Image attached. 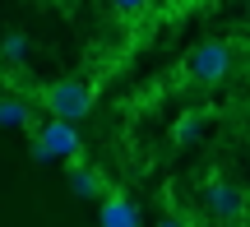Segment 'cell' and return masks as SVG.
I'll use <instances>...</instances> for the list:
<instances>
[{
	"instance_id": "obj_1",
	"label": "cell",
	"mask_w": 250,
	"mask_h": 227,
	"mask_svg": "<svg viewBox=\"0 0 250 227\" xmlns=\"http://www.w3.org/2000/svg\"><path fill=\"white\" fill-rule=\"evenodd\" d=\"M37 102L46 107V116H61V121H83L98 102V88L88 79H56L37 88Z\"/></svg>"
},
{
	"instance_id": "obj_2",
	"label": "cell",
	"mask_w": 250,
	"mask_h": 227,
	"mask_svg": "<svg viewBox=\"0 0 250 227\" xmlns=\"http://www.w3.org/2000/svg\"><path fill=\"white\" fill-rule=\"evenodd\" d=\"M28 153H33V163H56V158H61V163H70V158L83 153V139H79V130H74V121L51 116V121H37Z\"/></svg>"
},
{
	"instance_id": "obj_3",
	"label": "cell",
	"mask_w": 250,
	"mask_h": 227,
	"mask_svg": "<svg viewBox=\"0 0 250 227\" xmlns=\"http://www.w3.org/2000/svg\"><path fill=\"white\" fill-rule=\"evenodd\" d=\"M227 70H232V46H227V42H199L195 51L186 56V79L195 83V88L223 83Z\"/></svg>"
},
{
	"instance_id": "obj_4",
	"label": "cell",
	"mask_w": 250,
	"mask_h": 227,
	"mask_svg": "<svg viewBox=\"0 0 250 227\" xmlns=\"http://www.w3.org/2000/svg\"><path fill=\"white\" fill-rule=\"evenodd\" d=\"M204 200H208V209H213V218H223V223H241L246 218V195L236 190V186H227V181H208Z\"/></svg>"
},
{
	"instance_id": "obj_5",
	"label": "cell",
	"mask_w": 250,
	"mask_h": 227,
	"mask_svg": "<svg viewBox=\"0 0 250 227\" xmlns=\"http://www.w3.org/2000/svg\"><path fill=\"white\" fill-rule=\"evenodd\" d=\"M98 218L107 227H134V223H144V213H139V204H134L125 190H107V195H102Z\"/></svg>"
},
{
	"instance_id": "obj_6",
	"label": "cell",
	"mask_w": 250,
	"mask_h": 227,
	"mask_svg": "<svg viewBox=\"0 0 250 227\" xmlns=\"http://www.w3.org/2000/svg\"><path fill=\"white\" fill-rule=\"evenodd\" d=\"M70 190L79 195V200H102V195H107V181H102V172L88 167L83 158H70Z\"/></svg>"
},
{
	"instance_id": "obj_7",
	"label": "cell",
	"mask_w": 250,
	"mask_h": 227,
	"mask_svg": "<svg viewBox=\"0 0 250 227\" xmlns=\"http://www.w3.org/2000/svg\"><path fill=\"white\" fill-rule=\"evenodd\" d=\"M0 125L5 130H37V116L23 98H0Z\"/></svg>"
},
{
	"instance_id": "obj_8",
	"label": "cell",
	"mask_w": 250,
	"mask_h": 227,
	"mask_svg": "<svg viewBox=\"0 0 250 227\" xmlns=\"http://www.w3.org/2000/svg\"><path fill=\"white\" fill-rule=\"evenodd\" d=\"M107 9L121 19V23H134V19H144L153 9V0H107Z\"/></svg>"
},
{
	"instance_id": "obj_9",
	"label": "cell",
	"mask_w": 250,
	"mask_h": 227,
	"mask_svg": "<svg viewBox=\"0 0 250 227\" xmlns=\"http://www.w3.org/2000/svg\"><path fill=\"white\" fill-rule=\"evenodd\" d=\"M0 56L19 65V61H23V56H28V37H23V33H9L5 42H0Z\"/></svg>"
},
{
	"instance_id": "obj_10",
	"label": "cell",
	"mask_w": 250,
	"mask_h": 227,
	"mask_svg": "<svg viewBox=\"0 0 250 227\" xmlns=\"http://www.w3.org/2000/svg\"><path fill=\"white\" fill-rule=\"evenodd\" d=\"M195 135H199V116H186L176 125V139H195Z\"/></svg>"
}]
</instances>
